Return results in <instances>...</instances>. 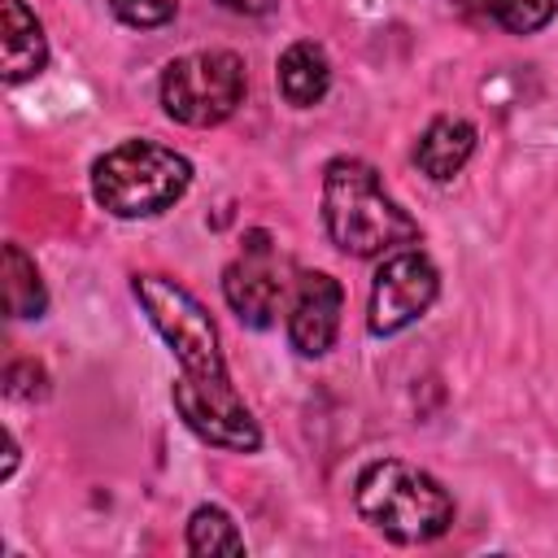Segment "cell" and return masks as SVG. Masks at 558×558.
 <instances>
[{
	"instance_id": "6da1fadb",
	"label": "cell",
	"mask_w": 558,
	"mask_h": 558,
	"mask_svg": "<svg viewBox=\"0 0 558 558\" xmlns=\"http://www.w3.org/2000/svg\"><path fill=\"white\" fill-rule=\"evenodd\" d=\"M323 227L344 257H388L418 240V222L384 192L362 157H331L323 166Z\"/></svg>"
},
{
	"instance_id": "7a4b0ae2",
	"label": "cell",
	"mask_w": 558,
	"mask_h": 558,
	"mask_svg": "<svg viewBox=\"0 0 558 558\" xmlns=\"http://www.w3.org/2000/svg\"><path fill=\"white\" fill-rule=\"evenodd\" d=\"M353 506L362 523H371L392 545H427L453 527L449 488L405 458L366 462L353 480Z\"/></svg>"
},
{
	"instance_id": "3957f363",
	"label": "cell",
	"mask_w": 558,
	"mask_h": 558,
	"mask_svg": "<svg viewBox=\"0 0 558 558\" xmlns=\"http://www.w3.org/2000/svg\"><path fill=\"white\" fill-rule=\"evenodd\" d=\"M192 187V161L153 140H122L92 161V196L113 218H157Z\"/></svg>"
},
{
	"instance_id": "277c9868",
	"label": "cell",
	"mask_w": 558,
	"mask_h": 558,
	"mask_svg": "<svg viewBox=\"0 0 558 558\" xmlns=\"http://www.w3.org/2000/svg\"><path fill=\"white\" fill-rule=\"evenodd\" d=\"M244 92H248L244 57L231 48L183 52L161 70V83H157L166 118L196 126V131L227 122L244 105Z\"/></svg>"
},
{
	"instance_id": "5b68a950",
	"label": "cell",
	"mask_w": 558,
	"mask_h": 558,
	"mask_svg": "<svg viewBox=\"0 0 558 558\" xmlns=\"http://www.w3.org/2000/svg\"><path fill=\"white\" fill-rule=\"evenodd\" d=\"M131 292L140 301V310L148 314L153 331L166 340V349L174 353L179 371L192 375H222L227 357H222V340L218 327L209 318V310L170 275H131Z\"/></svg>"
},
{
	"instance_id": "8992f818",
	"label": "cell",
	"mask_w": 558,
	"mask_h": 558,
	"mask_svg": "<svg viewBox=\"0 0 558 558\" xmlns=\"http://www.w3.org/2000/svg\"><path fill=\"white\" fill-rule=\"evenodd\" d=\"M174 414L183 418V427L192 436H201L214 449H231V453H257L262 449V427L253 418V410L244 405V397L235 392L231 375H192L179 371L174 388H170Z\"/></svg>"
},
{
	"instance_id": "52a82bcc",
	"label": "cell",
	"mask_w": 558,
	"mask_h": 558,
	"mask_svg": "<svg viewBox=\"0 0 558 558\" xmlns=\"http://www.w3.org/2000/svg\"><path fill=\"white\" fill-rule=\"evenodd\" d=\"M436 296H440V270L432 266V257L423 248H397L379 262V270L371 279L366 331L375 340L401 336L432 310Z\"/></svg>"
},
{
	"instance_id": "ba28073f",
	"label": "cell",
	"mask_w": 558,
	"mask_h": 558,
	"mask_svg": "<svg viewBox=\"0 0 558 558\" xmlns=\"http://www.w3.org/2000/svg\"><path fill=\"white\" fill-rule=\"evenodd\" d=\"M222 296H227L231 314L244 327L266 331L275 323V314L288 301V279H283V266H279V253H275L270 231L253 227L240 240V253L222 270Z\"/></svg>"
},
{
	"instance_id": "9c48e42d",
	"label": "cell",
	"mask_w": 558,
	"mask_h": 558,
	"mask_svg": "<svg viewBox=\"0 0 558 558\" xmlns=\"http://www.w3.org/2000/svg\"><path fill=\"white\" fill-rule=\"evenodd\" d=\"M340 310H344V288L327 270H301L292 279V301H288V344L301 357H327L340 336Z\"/></svg>"
},
{
	"instance_id": "30bf717a",
	"label": "cell",
	"mask_w": 558,
	"mask_h": 558,
	"mask_svg": "<svg viewBox=\"0 0 558 558\" xmlns=\"http://www.w3.org/2000/svg\"><path fill=\"white\" fill-rule=\"evenodd\" d=\"M48 70V35L26 0L0 4V74L9 87L31 83Z\"/></svg>"
},
{
	"instance_id": "8fae6325",
	"label": "cell",
	"mask_w": 558,
	"mask_h": 558,
	"mask_svg": "<svg viewBox=\"0 0 558 558\" xmlns=\"http://www.w3.org/2000/svg\"><path fill=\"white\" fill-rule=\"evenodd\" d=\"M475 140H480V131H475L471 118H458V113L432 118V122L423 126L418 144H414V166H418V174L432 179V183L458 179V174L466 170L471 153H475Z\"/></svg>"
},
{
	"instance_id": "7c38bea8",
	"label": "cell",
	"mask_w": 558,
	"mask_h": 558,
	"mask_svg": "<svg viewBox=\"0 0 558 558\" xmlns=\"http://www.w3.org/2000/svg\"><path fill=\"white\" fill-rule=\"evenodd\" d=\"M275 83H279V96L292 109H314L331 92V61L314 39H296L279 52Z\"/></svg>"
},
{
	"instance_id": "4fadbf2b",
	"label": "cell",
	"mask_w": 558,
	"mask_h": 558,
	"mask_svg": "<svg viewBox=\"0 0 558 558\" xmlns=\"http://www.w3.org/2000/svg\"><path fill=\"white\" fill-rule=\"evenodd\" d=\"M4 314L22 323H39L48 314V288L39 279L35 257L22 244H4Z\"/></svg>"
},
{
	"instance_id": "5bb4252c",
	"label": "cell",
	"mask_w": 558,
	"mask_h": 558,
	"mask_svg": "<svg viewBox=\"0 0 558 558\" xmlns=\"http://www.w3.org/2000/svg\"><path fill=\"white\" fill-rule=\"evenodd\" d=\"M183 545L196 558H209V554H244V536H240L235 519L222 506H214V501H205V506H196L187 514Z\"/></svg>"
},
{
	"instance_id": "9a60e30c",
	"label": "cell",
	"mask_w": 558,
	"mask_h": 558,
	"mask_svg": "<svg viewBox=\"0 0 558 558\" xmlns=\"http://www.w3.org/2000/svg\"><path fill=\"white\" fill-rule=\"evenodd\" d=\"M462 9L480 22L510 31V35H536L554 22L558 0H462Z\"/></svg>"
},
{
	"instance_id": "2e32d148",
	"label": "cell",
	"mask_w": 558,
	"mask_h": 558,
	"mask_svg": "<svg viewBox=\"0 0 558 558\" xmlns=\"http://www.w3.org/2000/svg\"><path fill=\"white\" fill-rule=\"evenodd\" d=\"M105 4L122 26H135V31H157L179 13V0H105Z\"/></svg>"
},
{
	"instance_id": "e0dca14e",
	"label": "cell",
	"mask_w": 558,
	"mask_h": 558,
	"mask_svg": "<svg viewBox=\"0 0 558 558\" xmlns=\"http://www.w3.org/2000/svg\"><path fill=\"white\" fill-rule=\"evenodd\" d=\"M4 392L13 401H39V397H48V371L35 357H22L4 371Z\"/></svg>"
},
{
	"instance_id": "ac0fdd59",
	"label": "cell",
	"mask_w": 558,
	"mask_h": 558,
	"mask_svg": "<svg viewBox=\"0 0 558 558\" xmlns=\"http://www.w3.org/2000/svg\"><path fill=\"white\" fill-rule=\"evenodd\" d=\"M214 4H222L227 13H244V17H262L275 9V0H214Z\"/></svg>"
},
{
	"instance_id": "d6986e66",
	"label": "cell",
	"mask_w": 558,
	"mask_h": 558,
	"mask_svg": "<svg viewBox=\"0 0 558 558\" xmlns=\"http://www.w3.org/2000/svg\"><path fill=\"white\" fill-rule=\"evenodd\" d=\"M17 458H22V449H17L13 432H4V471H0V480H13V471H17Z\"/></svg>"
}]
</instances>
